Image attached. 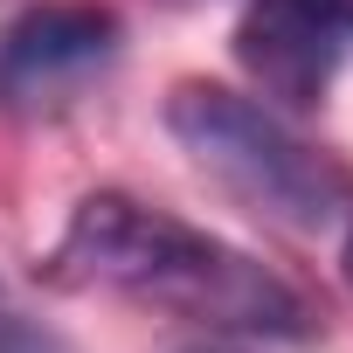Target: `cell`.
<instances>
[{"label": "cell", "mask_w": 353, "mask_h": 353, "mask_svg": "<svg viewBox=\"0 0 353 353\" xmlns=\"http://www.w3.org/2000/svg\"><path fill=\"white\" fill-rule=\"evenodd\" d=\"M339 270H346V284H353V229H346V250H339Z\"/></svg>", "instance_id": "8992f818"}, {"label": "cell", "mask_w": 353, "mask_h": 353, "mask_svg": "<svg viewBox=\"0 0 353 353\" xmlns=\"http://www.w3.org/2000/svg\"><path fill=\"white\" fill-rule=\"evenodd\" d=\"M0 353H63V339L28 319H0Z\"/></svg>", "instance_id": "5b68a950"}, {"label": "cell", "mask_w": 353, "mask_h": 353, "mask_svg": "<svg viewBox=\"0 0 353 353\" xmlns=\"http://www.w3.org/2000/svg\"><path fill=\"white\" fill-rule=\"evenodd\" d=\"M166 132L181 139V152L208 173L229 201H243L250 215H263L277 229H319L339 208V173L298 132H284L277 111H263L243 90L173 83Z\"/></svg>", "instance_id": "7a4b0ae2"}, {"label": "cell", "mask_w": 353, "mask_h": 353, "mask_svg": "<svg viewBox=\"0 0 353 353\" xmlns=\"http://www.w3.org/2000/svg\"><path fill=\"white\" fill-rule=\"evenodd\" d=\"M118 56V14L97 0H42L0 35V104L49 111Z\"/></svg>", "instance_id": "277c9868"}, {"label": "cell", "mask_w": 353, "mask_h": 353, "mask_svg": "<svg viewBox=\"0 0 353 353\" xmlns=\"http://www.w3.org/2000/svg\"><path fill=\"white\" fill-rule=\"evenodd\" d=\"M49 277L70 291H118L159 312H181L215 332H270V339L312 332V305L277 270L132 194H83L49 256Z\"/></svg>", "instance_id": "6da1fadb"}, {"label": "cell", "mask_w": 353, "mask_h": 353, "mask_svg": "<svg viewBox=\"0 0 353 353\" xmlns=\"http://www.w3.org/2000/svg\"><path fill=\"white\" fill-rule=\"evenodd\" d=\"M346 56H353V0H250L236 21L243 77L291 111H312Z\"/></svg>", "instance_id": "3957f363"}, {"label": "cell", "mask_w": 353, "mask_h": 353, "mask_svg": "<svg viewBox=\"0 0 353 353\" xmlns=\"http://www.w3.org/2000/svg\"><path fill=\"white\" fill-rule=\"evenodd\" d=\"M188 353H229V346H188Z\"/></svg>", "instance_id": "52a82bcc"}]
</instances>
